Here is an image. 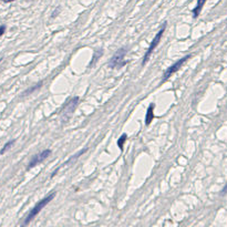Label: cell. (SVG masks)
<instances>
[{
	"label": "cell",
	"mask_w": 227,
	"mask_h": 227,
	"mask_svg": "<svg viewBox=\"0 0 227 227\" xmlns=\"http://www.w3.org/2000/svg\"><path fill=\"white\" fill-rule=\"evenodd\" d=\"M54 196H56V193H52V194H50V195H48V196H46L44 198H42L41 201H39V202L35 204V206H34L32 210H30V213L28 214V216H27V218H25V223H23V225H29L30 224V222L32 220V219L41 212L49 203L54 198Z\"/></svg>",
	"instance_id": "6da1fadb"
},
{
	"label": "cell",
	"mask_w": 227,
	"mask_h": 227,
	"mask_svg": "<svg viewBox=\"0 0 227 227\" xmlns=\"http://www.w3.org/2000/svg\"><path fill=\"white\" fill-rule=\"evenodd\" d=\"M126 49L125 48H121L119 49L114 56L110 59L109 61V67L111 69H120V68H123L126 64V60H125V56H126Z\"/></svg>",
	"instance_id": "7a4b0ae2"
},
{
	"label": "cell",
	"mask_w": 227,
	"mask_h": 227,
	"mask_svg": "<svg viewBox=\"0 0 227 227\" xmlns=\"http://www.w3.org/2000/svg\"><path fill=\"white\" fill-rule=\"evenodd\" d=\"M165 28H166V22H164V25L161 28V30L156 33V35L154 37V39L152 40L151 44H150V47H149V49H147L146 52H145V54H144V57H143V61H142V64H143V66H145V63L149 61L150 57H151V54L153 53V51L155 50V48L159 46L161 39H162V37H163V33H164V31H165Z\"/></svg>",
	"instance_id": "3957f363"
},
{
	"label": "cell",
	"mask_w": 227,
	"mask_h": 227,
	"mask_svg": "<svg viewBox=\"0 0 227 227\" xmlns=\"http://www.w3.org/2000/svg\"><path fill=\"white\" fill-rule=\"evenodd\" d=\"M192 58V54H187V56H185L184 58H182V59H179L178 61H176L174 64H172L169 68H167L166 69V71L164 72V74H163V79H162V82H165L166 80H167L168 78L171 76H173L175 72H177L181 68L183 67V64L185 63V62H187L188 61V59H191Z\"/></svg>",
	"instance_id": "277c9868"
},
{
	"label": "cell",
	"mask_w": 227,
	"mask_h": 227,
	"mask_svg": "<svg viewBox=\"0 0 227 227\" xmlns=\"http://www.w3.org/2000/svg\"><path fill=\"white\" fill-rule=\"evenodd\" d=\"M78 104H79V98L78 96H74L70 101L67 102V104L63 106V109L61 110V115H62V119L64 121H67L68 119L71 117V114L73 113V111L78 106Z\"/></svg>",
	"instance_id": "5b68a950"
},
{
	"label": "cell",
	"mask_w": 227,
	"mask_h": 227,
	"mask_svg": "<svg viewBox=\"0 0 227 227\" xmlns=\"http://www.w3.org/2000/svg\"><path fill=\"white\" fill-rule=\"evenodd\" d=\"M51 154V150H44V151L38 153L37 155H34L33 157L31 159V161L29 162L28 164V169H31L32 167L37 166L38 164H40L42 161H44L48 156H50Z\"/></svg>",
	"instance_id": "8992f818"
},
{
	"label": "cell",
	"mask_w": 227,
	"mask_h": 227,
	"mask_svg": "<svg viewBox=\"0 0 227 227\" xmlns=\"http://www.w3.org/2000/svg\"><path fill=\"white\" fill-rule=\"evenodd\" d=\"M153 119H154V104L152 103L150 104V106H149V109L146 111V115H145V124L146 125H150L152 123V121H153Z\"/></svg>",
	"instance_id": "52a82bcc"
},
{
	"label": "cell",
	"mask_w": 227,
	"mask_h": 227,
	"mask_svg": "<svg viewBox=\"0 0 227 227\" xmlns=\"http://www.w3.org/2000/svg\"><path fill=\"white\" fill-rule=\"evenodd\" d=\"M207 0H197V3H196V7L192 10V13H193V17L196 19V18L200 16V13H201V11H202L203 7H204V5H205V2H206Z\"/></svg>",
	"instance_id": "ba28073f"
},
{
	"label": "cell",
	"mask_w": 227,
	"mask_h": 227,
	"mask_svg": "<svg viewBox=\"0 0 227 227\" xmlns=\"http://www.w3.org/2000/svg\"><path fill=\"white\" fill-rule=\"evenodd\" d=\"M15 142H16V140H11V141L7 142V143L3 145V147L1 149V151H0V154H5V153L8 151V150L10 149V147H11V146H12V145H13V143H15Z\"/></svg>",
	"instance_id": "9c48e42d"
},
{
	"label": "cell",
	"mask_w": 227,
	"mask_h": 227,
	"mask_svg": "<svg viewBox=\"0 0 227 227\" xmlns=\"http://www.w3.org/2000/svg\"><path fill=\"white\" fill-rule=\"evenodd\" d=\"M126 139H127V135L122 134L121 136H120V139L118 140V146L121 149V150H123V146H124V143H125Z\"/></svg>",
	"instance_id": "30bf717a"
},
{
	"label": "cell",
	"mask_w": 227,
	"mask_h": 227,
	"mask_svg": "<svg viewBox=\"0 0 227 227\" xmlns=\"http://www.w3.org/2000/svg\"><path fill=\"white\" fill-rule=\"evenodd\" d=\"M42 84H43V83H42V82H39V83L37 84V85H35V86H32V88H30V89H28V90H27L25 92H23V94H25V95H27V94H29V93H31V92H33V91H35V90H38V89H39V88L41 86Z\"/></svg>",
	"instance_id": "8fae6325"
},
{
	"label": "cell",
	"mask_w": 227,
	"mask_h": 227,
	"mask_svg": "<svg viewBox=\"0 0 227 227\" xmlns=\"http://www.w3.org/2000/svg\"><path fill=\"white\" fill-rule=\"evenodd\" d=\"M227 194V183H226V185L224 186V188L222 190V192H220V195L222 196H224V195H226Z\"/></svg>",
	"instance_id": "7c38bea8"
},
{
	"label": "cell",
	"mask_w": 227,
	"mask_h": 227,
	"mask_svg": "<svg viewBox=\"0 0 227 227\" xmlns=\"http://www.w3.org/2000/svg\"><path fill=\"white\" fill-rule=\"evenodd\" d=\"M5 31H6V27H5V25H1V27H0V37L5 33Z\"/></svg>",
	"instance_id": "4fadbf2b"
},
{
	"label": "cell",
	"mask_w": 227,
	"mask_h": 227,
	"mask_svg": "<svg viewBox=\"0 0 227 227\" xmlns=\"http://www.w3.org/2000/svg\"><path fill=\"white\" fill-rule=\"evenodd\" d=\"M2 1H3V2H7V3H8V2H12V1H15V0H2Z\"/></svg>",
	"instance_id": "5bb4252c"
}]
</instances>
